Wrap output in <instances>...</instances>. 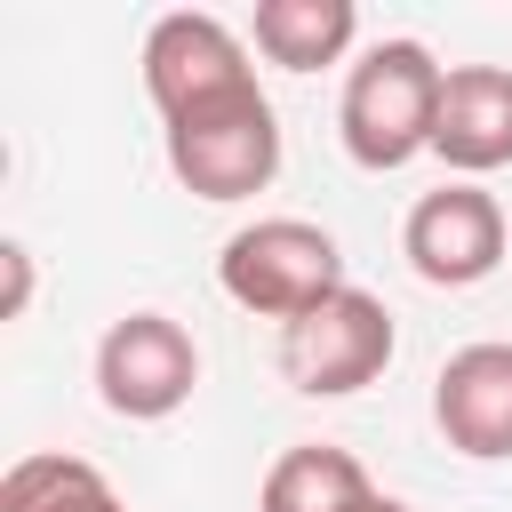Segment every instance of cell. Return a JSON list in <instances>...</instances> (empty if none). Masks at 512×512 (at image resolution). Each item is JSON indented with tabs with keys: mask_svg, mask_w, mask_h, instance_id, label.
<instances>
[{
	"mask_svg": "<svg viewBox=\"0 0 512 512\" xmlns=\"http://www.w3.org/2000/svg\"><path fill=\"white\" fill-rule=\"evenodd\" d=\"M256 88V64H248V40L208 16V8H168L152 32H144V96L160 120H184L216 96H240Z\"/></svg>",
	"mask_w": 512,
	"mask_h": 512,
	"instance_id": "6",
	"label": "cell"
},
{
	"mask_svg": "<svg viewBox=\"0 0 512 512\" xmlns=\"http://www.w3.org/2000/svg\"><path fill=\"white\" fill-rule=\"evenodd\" d=\"M432 424L472 464H504L512 456V344L504 336L464 344V352L440 360V376H432Z\"/></svg>",
	"mask_w": 512,
	"mask_h": 512,
	"instance_id": "8",
	"label": "cell"
},
{
	"mask_svg": "<svg viewBox=\"0 0 512 512\" xmlns=\"http://www.w3.org/2000/svg\"><path fill=\"white\" fill-rule=\"evenodd\" d=\"M200 384V344L168 312H120L96 336V400L128 424H160L192 400Z\"/></svg>",
	"mask_w": 512,
	"mask_h": 512,
	"instance_id": "5",
	"label": "cell"
},
{
	"mask_svg": "<svg viewBox=\"0 0 512 512\" xmlns=\"http://www.w3.org/2000/svg\"><path fill=\"white\" fill-rule=\"evenodd\" d=\"M248 40H256V56L280 64V72H320V64H344V56H352L360 8H352V0H256Z\"/></svg>",
	"mask_w": 512,
	"mask_h": 512,
	"instance_id": "11",
	"label": "cell"
},
{
	"mask_svg": "<svg viewBox=\"0 0 512 512\" xmlns=\"http://www.w3.org/2000/svg\"><path fill=\"white\" fill-rule=\"evenodd\" d=\"M400 256L424 288H480L504 256H512V232H504V208L496 192L448 176L440 192H424L400 224Z\"/></svg>",
	"mask_w": 512,
	"mask_h": 512,
	"instance_id": "7",
	"label": "cell"
},
{
	"mask_svg": "<svg viewBox=\"0 0 512 512\" xmlns=\"http://www.w3.org/2000/svg\"><path fill=\"white\" fill-rule=\"evenodd\" d=\"M0 272H8L0 320H24V304H32V248H24V240H8V248H0Z\"/></svg>",
	"mask_w": 512,
	"mask_h": 512,
	"instance_id": "13",
	"label": "cell"
},
{
	"mask_svg": "<svg viewBox=\"0 0 512 512\" xmlns=\"http://www.w3.org/2000/svg\"><path fill=\"white\" fill-rule=\"evenodd\" d=\"M216 288H224L240 312L288 328V320L320 312L336 288H352V280H344V248H336L328 224H312V216H256V224H240V232L224 240Z\"/></svg>",
	"mask_w": 512,
	"mask_h": 512,
	"instance_id": "2",
	"label": "cell"
},
{
	"mask_svg": "<svg viewBox=\"0 0 512 512\" xmlns=\"http://www.w3.org/2000/svg\"><path fill=\"white\" fill-rule=\"evenodd\" d=\"M376 504V480L352 448H328V440H296L272 456L264 488H256V512H368Z\"/></svg>",
	"mask_w": 512,
	"mask_h": 512,
	"instance_id": "10",
	"label": "cell"
},
{
	"mask_svg": "<svg viewBox=\"0 0 512 512\" xmlns=\"http://www.w3.org/2000/svg\"><path fill=\"white\" fill-rule=\"evenodd\" d=\"M392 344H400V336H392L384 296L336 288L320 312H304V320L280 328L272 360H280V376H288L296 392H312V400H352V392H368V384L392 368Z\"/></svg>",
	"mask_w": 512,
	"mask_h": 512,
	"instance_id": "4",
	"label": "cell"
},
{
	"mask_svg": "<svg viewBox=\"0 0 512 512\" xmlns=\"http://www.w3.org/2000/svg\"><path fill=\"white\" fill-rule=\"evenodd\" d=\"M440 80H448V64H440L424 40H408V32L360 48V64L344 72V96H336V136H344L352 168L392 176V168H408L416 152H432Z\"/></svg>",
	"mask_w": 512,
	"mask_h": 512,
	"instance_id": "1",
	"label": "cell"
},
{
	"mask_svg": "<svg viewBox=\"0 0 512 512\" xmlns=\"http://www.w3.org/2000/svg\"><path fill=\"white\" fill-rule=\"evenodd\" d=\"M432 152H440L448 176H464V184L512 168V64H448V80H440V120H432Z\"/></svg>",
	"mask_w": 512,
	"mask_h": 512,
	"instance_id": "9",
	"label": "cell"
},
{
	"mask_svg": "<svg viewBox=\"0 0 512 512\" xmlns=\"http://www.w3.org/2000/svg\"><path fill=\"white\" fill-rule=\"evenodd\" d=\"M0 512H128V504L88 456L40 448V456H16L0 472Z\"/></svg>",
	"mask_w": 512,
	"mask_h": 512,
	"instance_id": "12",
	"label": "cell"
},
{
	"mask_svg": "<svg viewBox=\"0 0 512 512\" xmlns=\"http://www.w3.org/2000/svg\"><path fill=\"white\" fill-rule=\"evenodd\" d=\"M160 144H168V176L216 208L256 200L280 176V112L264 88H240V96H216L184 120H160Z\"/></svg>",
	"mask_w": 512,
	"mask_h": 512,
	"instance_id": "3",
	"label": "cell"
},
{
	"mask_svg": "<svg viewBox=\"0 0 512 512\" xmlns=\"http://www.w3.org/2000/svg\"><path fill=\"white\" fill-rule=\"evenodd\" d=\"M368 512H416V504H400V496H376V504H368Z\"/></svg>",
	"mask_w": 512,
	"mask_h": 512,
	"instance_id": "14",
	"label": "cell"
}]
</instances>
